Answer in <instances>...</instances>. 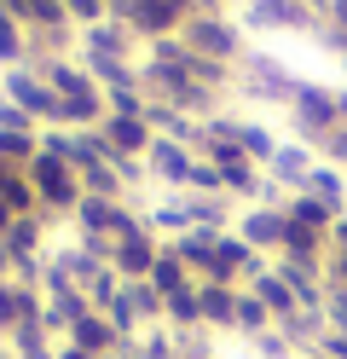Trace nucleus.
Segmentation results:
<instances>
[{
	"label": "nucleus",
	"instance_id": "nucleus-39",
	"mask_svg": "<svg viewBox=\"0 0 347 359\" xmlns=\"http://www.w3.org/2000/svg\"><path fill=\"white\" fill-rule=\"evenodd\" d=\"M0 359H18V353H12V348H0Z\"/></svg>",
	"mask_w": 347,
	"mask_h": 359
},
{
	"label": "nucleus",
	"instance_id": "nucleus-25",
	"mask_svg": "<svg viewBox=\"0 0 347 359\" xmlns=\"http://www.w3.org/2000/svg\"><path fill=\"white\" fill-rule=\"evenodd\" d=\"M313 151H318L330 168H341V174H347V122H341V128H330V133H324V140H318Z\"/></svg>",
	"mask_w": 347,
	"mask_h": 359
},
{
	"label": "nucleus",
	"instance_id": "nucleus-9",
	"mask_svg": "<svg viewBox=\"0 0 347 359\" xmlns=\"http://www.w3.org/2000/svg\"><path fill=\"white\" fill-rule=\"evenodd\" d=\"M133 41H139V35H133L128 24H116V18H104V24H93V29L81 35V64H122Z\"/></svg>",
	"mask_w": 347,
	"mask_h": 359
},
{
	"label": "nucleus",
	"instance_id": "nucleus-29",
	"mask_svg": "<svg viewBox=\"0 0 347 359\" xmlns=\"http://www.w3.org/2000/svg\"><path fill=\"white\" fill-rule=\"evenodd\" d=\"M324 290H336V296H347V255H324Z\"/></svg>",
	"mask_w": 347,
	"mask_h": 359
},
{
	"label": "nucleus",
	"instance_id": "nucleus-38",
	"mask_svg": "<svg viewBox=\"0 0 347 359\" xmlns=\"http://www.w3.org/2000/svg\"><path fill=\"white\" fill-rule=\"evenodd\" d=\"M336 110H341V122H347V87H336Z\"/></svg>",
	"mask_w": 347,
	"mask_h": 359
},
{
	"label": "nucleus",
	"instance_id": "nucleus-35",
	"mask_svg": "<svg viewBox=\"0 0 347 359\" xmlns=\"http://www.w3.org/2000/svg\"><path fill=\"white\" fill-rule=\"evenodd\" d=\"M12 220H18V215H12L6 203H0V238H6V232H12Z\"/></svg>",
	"mask_w": 347,
	"mask_h": 359
},
{
	"label": "nucleus",
	"instance_id": "nucleus-36",
	"mask_svg": "<svg viewBox=\"0 0 347 359\" xmlns=\"http://www.w3.org/2000/svg\"><path fill=\"white\" fill-rule=\"evenodd\" d=\"M0 278H12V255H6V243H0Z\"/></svg>",
	"mask_w": 347,
	"mask_h": 359
},
{
	"label": "nucleus",
	"instance_id": "nucleus-20",
	"mask_svg": "<svg viewBox=\"0 0 347 359\" xmlns=\"http://www.w3.org/2000/svg\"><path fill=\"white\" fill-rule=\"evenodd\" d=\"M226 133H231V140L243 145V156H249V163H261V168L272 163V151H278V140H272V133H266L261 122H231V116H226Z\"/></svg>",
	"mask_w": 347,
	"mask_h": 359
},
{
	"label": "nucleus",
	"instance_id": "nucleus-19",
	"mask_svg": "<svg viewBox=\"0 0 347 359\" xmlns=\"http://www.w3.org/2000/svg\"><path fill=\"white\" fill-rule=\"evenodd\" d=\"M301 191H313L318 203H330L336 215H347V174H341V168H330V163H318V168L307 174V186H301Z\"/></svg>",
	"mask_w": 347,
	"mask_h": 359
},
{
	"label": "nucleus",
	"instance_id": "nucleus-13",
	"mask_svg": "<svg viewBox=\"0 0 347 359\" xmlns=\"http://www.w3.org/2000/svg\"><path fill=\"white\" fill-rule=\"evenodd\" d=\"M64 342H76V348H87V353L110 359L116 348H122V336H116V325L104 319V313H87L81 325H69V336H64Z\"/></svg>",
	"mask_w": 347,
	"mask_h": 359
},
{
	"label": "nucleus",
	"instance_id": "nucleus-40",
	"mask_svg": "<svg viewBox=\"0 0 347 359\" xmlns=\"http://www.w3.org/2000/svg\"><path fill=\"white\" fill-rule=\"evenodd\" d=\"M295 359H318V353H295Z\"/></svg>",
	"mask_w": 347,
	"mask_h": 359
},
{
	"label": "nucleus",
	"instance_id": "nucleus-8",
	"mask_svg": "<svg viewBox=\"0 0 347 359\" xmlns=\"http://www.w3.org/2000/svg\"><path fill=\"white\" fill-rule=\"evenodd\" d=\"M156 255H162V238H156V232H133V238H116V243H110V266H116V278H122V284L151 278Z\"/></svg>",
	"mask_w": 347,
	"mask_h": 359
},
{
	"label": "nucleus",
	"instance_id": "nucleus-30",
	"mask_svg": "<svg viewBox=\"0 0 347 359\" xmlns=\"http://www.w3.org/2000/svg\"><path fill=\"white\" fill-rule=\"evenodd\" d=\"M313 353H318V359H347V336H341V330H324V342H318Z\"/></svg>",
	"mask_w": 347,
	"mask_h": 359
},
{
	"label": "nucleus",
	"instance_id": "nucleus-15",
	"mask_svg": "<svg viewBox=\"0 0 347 359\" xmlns=\"http://www.w3.org/2000/svg\"><path fill=\"white\" fill-rule=\"evenodd\" d=\"M243 290H254V296H261V302H266V313H272V319H278V325H284V319H290V313H301V302H295V290H290L284 278H278V273H272V266H266V273H254V278H249Z\"/></svg>",
	"mask_w": 347,
	"mask_h": 359
},
{
	"label": "nucleus",
	"instance_id": "nucleus-32",
	"mask_svg": "<svg viewBox=\"0 0 347 359\" xmlns=\"http://www.w3.org/2000/svg\"><path fill=\"white\" fill-rule=\"evenodd\" d=\"M330 250L347 255V215H336V226H330Z\"/></svg>",
	"mask_w": 347,
	"mask_h": 359
},
{
	"label": "nucleus",
	"instance_id": "nucleus-1",
	"mask_svg": "<svg viewBox=\"0 0 347 359\" xmlns=\"http://www.w3.org/2000/svg\"><path fill=\"white\" fill-rule=\"evenodd\" d=\"M0 81H6V99H12L29 122H41V128H64V99L53 93V81H46L35 64H18V70H6Z\"/></svg>",
	"mask_w": 347,
	"mask_h": 359
},
{
	"label": "nucleus",
	"instance_id": "nucleus-10",
	"mask_svg": "<svg viewBox=\"0 0 347 359\" xmlns=\"http://www.w3.org/2000/svg\"><path fill=\"white\" fill-rule=\"evenodd\" d=\"M99 133H104L110 156H145V151L156 145V128H151L145 116H104Z\"/></svg>",
	"mask_w": 347,
	"mask_h": 359
},
{
	"label": "nucleus",
	"instance_id": "nucleus-2",
	"mask_svg": "<svg viewBox=\"0 0 347 359\" xmlns=\"http://www.w3.org/2000/svg\"><path fill=\"white\" fill-rule=\"evenodd\" d=\"M290 122H295V140L301 145H318L330 128H341V110H336V93L318 81H301L295 87V104H290Z\"/></svg>",
	"mask_w": 347,
	"mask_h": 359
},
{
	"label": "nucleus",
	"instance_id": "nucleus-22",
	"mask_svg": "<svg viewBox=\"0 0 347 359\" xmlns=\"http://www.w3.org/2000/svg\"><path fill=\"white\" fill-rule=\"evenodd\" d=\"M6 348H12L18 359H58V336H46L41 319H35V325H18V330L6 336Z\"/></svg>",
	"mask_w": 347,
	"mask_h": 359
},
{
	"label": "nucleus",
	"instance_id": "nucleus-34",
	"mask_svg": "<svg viewBox=\"0 0 347 359\" xmlns=\"http://www.w3.org/2000/svg\"><path fill=\"white\" fill-rule=\"evenodd\" d=\"M58 359H99V353H87V348H76V342H58Z\"/></svg>",
	"mask_w": 347,
	"mask_h": 359
},
{
	"label": "nucleus",
	"instance_id": "nucleus-31",
	"mask_svg": "<svg viewBox=\"0 0 347 359\" xmlns=\"http://www.w3.org/2000/svg\"><path fill=\"white\" fill-rule=\"evenodd\" d=\"M324 319H330V330L347 336V296H336V290H330V302H324Z\"/></svg>",
	"mask_w": 347,
	"mask_h": 359
},
{
	"label": "nucleus",
	"instance_id": "nucleus-14",
	"mask_svg": "<svg viewBox=\"0 0 347 359\" xmlns=\"http://www.w3.org/2000/svg\"><path fill=\"white\" fill-rule=\"evenodd\" d=\"M145 232H156L162 243L179 238V232H191V209H185V191L179 197H162V203L145 209Z\"/></svg>",
	"mask_w": 347,
	"mask_h": 359
},
{
	"label": "nucleus",
	"instance_id": "nucleus-11",
	"mask_svg": "<svg viewBox=\"0 0 347 359\" xmlns=\"http://www.w3.org/2000/svg\"><path fill=\"white\" fill-rule=\"evenodd\" d=\"M318 163H313V145H278L272 151V163H266V180H278V186H284V191H301V186H307V174H313Z\"/></svg>",
	"mask_w": 347,
	"mask_h": 359
},
{
	"label": "nucleus",
	"instance_id": "nucleus-6",
	"mask_svg": "<svg viewBox=\"0 0 347 359\" xmlns=\"http://www.w3.org/2000/svg\"><path fill=\"white\" fill-rule=\"evenodd\" d=\"M145 168H151V186H174V191H185V186H191V168H197V151L185 145V140L156 133V145L145 151Z\"/></svg>",
	"mask_w": 347,
	"mask_h": 359
},
{
	"label": "nucleus",
	"instance_id": "nucleus-17",
	"mask_svg": "<svg viewBox=\"0 0 347 359\" xmlns=\"http://www.w3.org/2000/svg\"><path fill=\"white\" fill-rule=\"evenodd\" d=\"M46 226H53V215H18V220H12V232L0 238V243H6V255H12V261H18V255H41Z\"/></svg>",
	"mask_w": 347,
	"mask_h": 359
},
{
	"label": "nucleus",
	"instance_id": "nucleus-7",
	"mask_svg": "<svg viewBox=\"0 0 347 359\" xmlns=\"http://www.w3.org/2000/svg\"><path fill=\"white\" fill-rule=\"evenodd\" d=\"M243 29H313L318 12H307L301 0H243Z\"/></svg>",
	"mask_w": 347,
	"mask_h": 359
},
{
	"label": "nucleus",
	"instance_id": "nucleus-24",
	"mask_svg": "<svg viewBox=\"0 0 347 359\" xmlns=\"http://www.w3.org/2000/svg\"><path fill=\"white\" fill-rule=\"evenodd\" d=\"M238 330L249 336V342H254V336H266V330H278V319L266 313V302L254 296V290H243V296H238Z\"/></svg>",
	"mask_w": 347,
	"mask_h": 359
},
{
	"label": "nucleus",
	"instance_id": "nucleus-5",
	"mask_svg": "<svg viewBox=\"0 0 347 359\" xmlns=\"http://www.w3.org/2000/svg\"><path fill=\"white\" fill-rule=\"evenodd\" d=\"M231 232H238L254 255H284V232H290V215L284 209H266V203H249L238 220H231Z\"/></svg>",
	"mask_w": 347,
	"mask_h": 359
},
{
	"label": "nucleus",
	"instance_id": "nucleus-3",
	"mask_svg": "<svg viewBox=\"0 0 347 359\" xmlns=\"http://www.w3.org/2000/svg\"><path fill=\"white\" fill-rule=\"evenodd\" d=\"M185 47H191L197 58H215V64H243V29L231 24V18H191V24L179 29Z\"/></svg>",
	"mask_w": 347,
	"mask_h": 359
},
{
	"label": "nucleus",
	"instance_id": "nucleus-28",
	"mask_svg": "<svg viewBox=\"0 0 347 359\" xmlns=\"http://www.w3.org/2000/svg\"><path fill=\"white\" fill-rule=\"evenodd\" d=\"M12 330H18V284L0 278V336H12Z\"/></svg>",
	"mask_w": 347,
	"mask_h": 359
},
{
	"label": "nucleus",
	"instance_id": "nucleus-21",
	"mask_svg": "<svg viewBox=\"0 0 347 359\" xmlns=\"http://www.w3.org/2000/svg\"><path fill=\"white\" fill-rule=\"evenodd\" d=\"M162 325H168L174 336L203 330V302H197V284H191V290H179V296H168V307H162Z\"/></svg>",
	"mask_w": 347,
	"mask_h": 359
},
{
	"label": "nucleus",
	"instance_id": "nucleus-4",
	"mask_svg": "<svg viewBox=\"0 0 347 359\" xmlns=\"http://www.w3.org/2000/svg\"><path fill=\"white\" fill-rule=\"evenodd\" d=\"M238 87H243L249 99H266V104H295L301 76H290L272 53H243V81Z\"/></svg>",
	"mask_w": 347,
	"mask_h": 359
},
{
	"label": "nucleus",
	"instance_id": "nucleus-26",
	"mask_svg": "<svg viewBox=\"0 0 347 359\" xmlns=\"http://www.w3.org/2000/svg\"><path fill=\"white\" fill-rule=\"evenodd\" d=\"M64 18L69 24H81V29H93V24H104V0H64Z\"/></svg>",
	"mask_w": 347,
	"mask_h": 359
},
{
	"label": "nucleus",
	"instance_id": "nucleus-33",
	"mask_svg": "<svg viewBox=\"0 0 347 359\" xmlns=\"http://www.w3.org/2000/svg\"><path fill=\"white\" fill-rule=\"evenodd\" d=\"M324 24H336V29H347V0H330V12H324Z\"/></svg>",
	"mask_w": 347,
	"mask_h": 359
},
{
	"label": "nucleus",
	"instance_id": "nucleus-37",
	"mask_svg": "<svg viewBox=\"0 0 347 359\" xmlns=\"http://www.w3.org/2000/svg\"><path fill=\"white\" fill-rule=\"evenodd\" d=\"M301 6H307V12H318V18H324V12H330V0H301Z\"/></svg>",
	"mask_w": 347,
	"mask_h": 359
},
{
	"label": "nucleus",
	"instance_id": "nucleus-12",
	"mask_svg": "<svg viewBox=\"0 0 347 359\" xmlns=\"http://www.w3.org/2000/svg\"><path fill=\"white\" fill-rule=\"evenodd\" d=\"M238 296L243 290H231V284H197L203 330H238Z\"/></svg>",
	"mask_w": 347,
	"mask_h": 359
},
{
	"label": "nucleus",
	"instance_id": "nucleus-16",
	"mask_svg": "<svg viewBox=\"0 0 347 359\" xmlns=\"http://www.w3.org/2000/svg\"><path fill=\"white\" fill-rule=\"evenodd\" d=\"M145 284L156 290L162 302H168V296H179V290H191L197 278H191V266H185V261L168 250V243H162V255H156V266H151V278H145Z\"/></svg>",
	"mask_w": 347,
	"mask_h": 359
},
{
	"label": "nucleus",
	"instance_id": "nucleus-18",
	"mask_svg": "<svg viewBox=\"0 0 347 359\" xmlns=\"http://www.w3.org/2000/svg\"><path fill=\"white\" fill-rule=\"evenodd\" d=\"M284 215L295 220V226H313V232H324V238H330V226H336V209H330V203H318L313 191H290Z\"/></svg>",
	"mask_w": 347,
	"mask_h": 359
},
{
	"label": "nucleus",
	"instance_id": "nucleus-27",
	"mask_svg": "<svg viewBox=\"0 0 347 359\" xmlns=\"http://www.w3.org/2000/svg\"><path fill=\"white\" fill-rule=\"evenodd\" d=\"M249 348L261 353V359H295V348H290V336H284V330H266V336H254Z\"/></svg>",
	"mask_w": 347,
	"mask_h": 359
},
{
	"label": "nucleus",
	"instance_id": "nucleus-23",
	"mask_svg": "<svg viewBox=\"0 0 347 359\" xmlns=\"http://www.w3.org/2000/svg\"><path fill=\"white\" fill-rule=\"evenodd\" d=\"M0 64H6V70L29 64V29H23L6 6H0Z\"/></svg>",
	"mask_w": 347,
	"mask_h": 359
}]
</instances>
